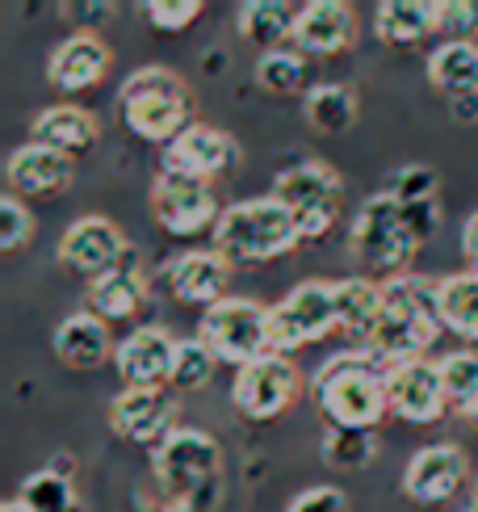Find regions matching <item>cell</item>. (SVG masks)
Returning <instances> with one entry per match:
<instances>
[{
	"label": "cell",
	"instance_id": "6da1fadb",
	"mask_svg": "<svg viewBox=\"0 0 478 512\" xmlns=\"http://www.w3.org/2000/svg\"><path fill=\"white\" fill-rule=\"evenodd\" d=\"M382 311L378 324L365 336V353H374L382 366L420 361L441 336V282H428L420 273H403L382 282Z\"/></svg>",
	"mask_w": 478,
	"mask_h": 512
},
{
	"label": "cell",
	"instance_id": "7a4b0ae2",
	"mask_svg": "<svg viewBox=\"0 0 478 512\" xmlns=\"http://www.w3.org/2000/svg\"><path fill=\"white\" fill-rule=\"evenodd\" d=\"M311 399H315V412L323 416L328 429L378 433L382 416L390 412V403H386V366L365 349L336 353L315 370Z\"/></svg>",
	"mask_w": 478,
	"mask_h": 512
},
{
	"label": "cell",
	"instance_id": "3957f363",
	"mask_svg": "<svg viewBox=\"0 0 478 512\" xmlns=\"http://www.w3.org/2000/svg\"><path fill=\"white\" fill-rule=\"evenodd\" d=\"M118 118L135 139L168 147L198 122V97L181 72L164 68V63H147L122 80Z\"/></svg>",
	"mask_w": 478,
	"mask_h": 512
},
{
	"label": "cell",
	"instance_id": "277c9868",
	"mask_svg": "<svg viewBox=\"0 0 478 512\" xmlns=\"http://www.w3.org/2000/svg\"><path fill=\"white\" fill-rule=\"evenodd\" d=\"M151 475L172 512H210L223 483V450L210 433L177 429L164 445H156Z\"/></svg>",
	"mask_w": 478,
	"mask_h": 512
},
{
	"label": "cell",
	"instance_id": "5b68a950",
	"mask_svg": "<svg viewBox=\"0 0 478 512\" xmlns=\"http://www.w3.org/2000/svg\"><path fill=\"white\" fill-rule=\"evenodd\" d=\"M298 244H302L298 219L290 215V206L277 202L273 194L227 206L219 227H214V248H219L231 265H265V261L286 256Z\"/></svg>",
	"mask_w": 478,
	"mask_h": 512
},
{
	"label": "cell",
	"instance_id": "8992f818",
	"mask_svg": "<svg viewBox=\"0 0 478 512\" xmlns=\"http://www.w3.org/2000/svg\"><path fill=\"white\" fill-rule=\"evenodd\" d=\"M349 244L369 273H395V277H403L411 256L424 248V240L416 236V227L407 219L403 202L390 194V189L361 202L353 231H349Z\"/></svg>",
	"mask_w": 478,
	"mask_h": 512
},
{
	"label": "cell",
	"instance_id": "52a82bcc",
	"mask_svg": "<svg viewBox=\"0 0 478 512\" xmlns=\"http://www.w3.org/2000/svg\"><path fill=\"white\" fill-rule=\"evenodd\" d=\"M198 340L227 361V366L244 370L256 357L273 353V336H269V307H260L256 298H223L198 319Z\"/></svg>",
	"mask_w": 478,
	"mask_h": 512
},
{
	"label": "cell",
	"instance_id": "ba28073f",
	"mask_svg": "<svg viewBox=\"0 0 478 512\" xmlns=\"http://www.w3.org/2000/svg\"><path fill=\"white\" fill-rule=\"evenodd\" d=\"M273 198L290 206L302 240H323L340 219L344 189H340V177L332 164L302 160V164H290L286 173L273 181Z\"/></svg>",
	"mask_w": 478,
	"mask_h": 512
},
{
	"label": "cell",
	"instance_id": "9c48e42d",
	"mask_svg": "<svg viewBox=\"0 0 478 512\" xmlns=\"http://www.w3.org/2000/svg\"><path fill=\"white\" fill-rule=\"evenodd\" d=\"M340 332L336 319V282H323V277H311V282H298L277 307H269V336H273V353H294L319 345L323 336Z\"/></svg>",
	"mask_w": 478,
	"mask_h": 512
},
{
	"label": "cell",
	"instance_id": "30bf717a",
	"mask_svg": "<svg viewBox=\"0 0 478 512\" xmlns=\"http://www.w3.org/2000/svg\"><path fill=\"white\" fill-rule=\"evenodd\" d=\"M298 387H302V374L294 361L286 353H265L252 366L235 370L231 403L244 420H277L281 412H290Z\"/></svg>",
	"mask_w": 478,
	"mask_h": 512
},
{
	"label": "cell",
	"instance_id": "8fae6325",
	"mask_svg": "<svg viewBox=\"0 0 478 512\" xmlns=\"http://www.w3.org/2000/svg\"><path fill=\"white\" fill-rule=\"evenodd\" d=\"M151 215L156 223L168 231V236H202V231L219 227L223 210H219V198L206 181H193V177H181V173H164L156 185H151Z\"/></svg>",
	"mask_w": 478,
	"mask_h": 512
},
{
	"label": "cell",
	"instance_id": "7c38bea8",
	"mask_svg": "<svg viewBox=\"0 0 478 512\" xmlns=\"http://www.w3.org/2000/svg\"><path fill=\"white\" fill-rule=\"evenodd\" d=\"M126 256H130V248H126L122 227L105 215H80L59 240V265L76 277H84V282L110 273L114 265L126 261Z\"/></svg>",
	"mask_w": 478,
	"mask_h": 512
},
{
	"label": "cell",
	"instance_id": "4fadbf2b",
	"mask_svg": "<svg viewBox=\"0 0 478 512\" xmlns=\"http://www.w3.org/2000/svg\"><path fill=\"white\" fill-rule=\"evenodd\" d=\"M110 429L130 445H164L177 433V399L168 387H126L110 403Z\"/></svg>",
	"mask_w": 478,
	"mask_h": 512
},
{
	"label": "cell",
	"instance_id": "5bb4252c",
	"mask_svg": "<svg viewBox=\"0 0 478 512\" xmlns=\"http://www.w3.org/2000/svg\"><path fill=\"white\" fill-rule=\"evenodd\" d=\"M386 403H390V416H399L407 424L441 420L449 408L441 366L428 357L403 361V366H386Z\"/></svg>",
	"mask_w": 478,
	"mask_h": 512
},
{
	"label": "cell",
	"instance_id": "9a60e30c",
	"mask_svg": "<svg viewBox=\"0 0 478 512\" xmlns=\"http://www.w3.org/2000/svg\"><path fill=\"white\" fill-rule=\"evenodd\" d=\"M466 475H470V458L462 454V445H453V441L420 445L403 471V496L424 508L445 504L462 492Z\"/></svg>",
	"mask_w": 478,
	"mask_h": 512
},
{
	"label": "cell",
	"instance_id": "2e32d148",
	"mask_svg": "<svg viewBox=\"0 0 478 512\" xmlns=\"http://www.w3.org/2000/svg\"><path fill=\"white\" fill-rule=\"evenodd\" d=\"M235 139L227 131H219V126L210 122H193L189 131L168 143L164 152V173H181V177H193V181H219L227 168L235 164Z\"/></svg>",
	"mask_w": 478,
	"mask_h": 512
},
{
	"label": "cell",
	"instance_id": "e0dca14e",
	"mask_svg": "<svg viewBox=\"0 0 478 512\" xmlns=\"http://www.w3.org/2000/svg\"><path fill=\"white\" fill-rule=\"evenodd\" d=\"M177 345L181 340H172L156 324L135 328L126 340H118L114 370L126 387H164L172 382V366H177Z\"/></svg>",
	"mask_w": 478,
	"mask_h": 512
},
{
	"label": "cell",
	"instance_id": "ac0fdd59",
	"mask_svg": "<svg viewBox=\"0 0 478 512\" xmlns=\"http://www.w3.org/2000/svg\"><path fill=\"white\" fill-rule=\"evenodd\" d=\"M231 269H235V265L227 261L219 248H189V252H181L177 261L168 265V286H172V294H177L181 303L210 311L214 303L231 298V294H227Z\"/></svg>",
	"mask_w": 478,
	"mask_h": 512
},
{
	"label": "cell",
	"instance_id": "d6986e66",
	"mask_svg": "<svg viewBox=\"0 0 478 512\" xmlns=\"http://www.w3.org/2000/svg\"><path fill=\"white\" fill-rule=\"evenodd\" d=\"M298 51L307 55H344L357 47V13L344 0H307L298 9V26H294Z\"/></svg>",
	"mask_w": 478,
	"mask_h": 512
},
{
	"label": "cell",
	"instance_id": "ffe728a7",
	"mask_svg": "<svg viewBox=\"0 0 478 512\" xmlns=\"http://www.w3.org/2000/svg\"><path fill=\"white\" fill-rule=\"evenodd\" d=\"M76 168L68 156L51 152L42 143H21L17 152H9L5 164V181H9V194H17L21 202L26 198H59L63 189L72 185Z\"/></svg>",
	"mask_w": 478,
	"mask_h": 512
},
{
	"label": "cell",
	"instance_id": "44dd1931",
	"mask_svg": "<svg viewBox=\"0 0 478 512\" xmlns=\"http://www.w3.org/2000/svg\"><path fill=\"white\" fill-rule=\"evenodd\" d=\"M110 63H114V51L105 47L97 34L80 30L72 38H63L59 47L51 51L47 80L55 84V89H63V93H84V89H93L97 80H105Z\"/></svg>",
	"mask_w": 478,
	"mask_h": 512
},
{
	"label": "cell",
	"instance_id": "7402d4cb",
	"mask_svg": "<svg viewBox=\"0 0 478 512\" xmlns=\"http://www.w3.org/2000/svg\"><path fill=\"white\" fill-rule=\"evenodd\" d=\"M147 307V273L139 265V256L130 252L122 265H114L110 273H101L84 290V311H93L97 319H130Z\"/></svg>",
	"mask_w": 478,
	"mask_h": 512
},
{
	"label": "cell",
	"instance_id": "603a6c76",
	"mask_svg": "<svg viewBox=\"0 0 478 512\" xmlns=\"http://www.w3.org/2000/svg\"><path fill=\"white\" fill-rule=\"evenodd\" d=\"M51 349L68 370H101L105 361L118 353L110 324L97 319L93 311H76V315L63 319V324L55 328V336H51Z\"/></svg>",
	"mask_w": 478,
	"mask_h": 512
},
{
	"label": "cell",
	"instance_id": "cb8c5ba5",
	"mask_svg": "<svg viewBox=\"0 0 478 512\" xmlns=\"http://www.w3.org/2000/svg\"><path fill=\"white\" fill-rule=\"evenodd\" d=\"M101 139V122L93 110H84V105H47L34 122H30V143H42V147H51V152L59 156H84L89 147Z\"/></svg>",
	"mask_w": 478,
	"mask_h": 512
},
{
	"label": "cell",
	"instance_id": "d4e9b609",
	"mask_svg": "<svg viewBox=\"0 0 478 512\" xmlns=\"http://www.w3.org/2000/svg\"><path fill=\"white\" fill-rule=\"evenodd\" d=\"M441 34V0H382L374 9V38L382 47H416Z\"/></svg>",
	"mask_w": 478,
	"mask_h": 512
},
{
	"label": "cell",
	"instance_id": "484cf974",
	"mask_svg": "<svg viewBox=\"0 0 478 512\" xmlns=\"http://www.w3.org/2000/svg\"><path fill=\"white\" fill-rule=\"evenodd\" d=\"M298 9L302 5H286V0H248V5H239V13H235V30L248 47L269 55V51H281L286 38H294Z\"/></svg>",
	"mask_w": 478,
	"mask_h": 512
},
{
	"label": "cell",
	"instance_id": "4316f807",
	"mask_svg": "<svg viewBox=\"0 0 478 512\" xmlns=\"http://www.w3.org/2000/svg\"><path fill=\"white\" fill-rule=\"evenodd\" d=\"M357 110H361V97L353 84H340V80H323L315 89L302 97V114L315 126L319 135H344L353 131L357 122Z\"/></svg>",
	"mask_w": 478,
	"mask_h": 512
},
{
	"label": "cell",
	"instance_id": "83f0119b",
	"mask_svg": "<svg viewBox=\"0 0 478 512\" xmlns=\"http://www.w3.org/2000/svg\"><path fill=\"white\" fill-rule=\"evenodd\" d=\"M428 84L449 101L462 93H478V42H441L428 55Z\"/></svg>",
	"mask_w": 478,
	"mask_h": 512
},
{
	"label": "cell",
	"instance_id": "f1b7e54d",
	"mask_svg": "<svg viewBox=\"0 0 478 512\" xmlns=\"http://www.w3.org/2000/svg\"><path fill=\"white\" fill-rule=\"evenodd\" d=\"M382 282L369 277H344L336 282V319H340V336H369V328L378 324L382 311Z\"/></svg>",
	"mask_w": 478,
	"mask_h": 512
},
{
	"label": "cell",
	"instance_id": "f546056e",
	"mask_svg": "<svg viewBox=\"0 0 478 512\" xmlns=\"http://www.w3.org/2000/svg\"><path fill=\"white\" fill-rule=\"evenodd\" d=\"M441 324L478 345V273H449L441 277Z\"/></svg>",
	"mask_w": 478,
	"mask_h": 512
},
{
	"label": "cell",
	"instance_id": "4dcf8cb0",
	"mask_svg": "<svg viewBox=\"0 0 478 512\" xmlns=\"http://www.w3.org/2000/svg\"><path fill=\"white\" fill-rule=\"evenodd\" d=\"M256 84L277 97H307L311 84V63L298 51H269L256 59Z\"/></svg>",
	"mask_w": 478,
	"mask_h": 512
},
{
	"label": "cell",
	"instance_id": "1f68e13d",
	"mask_svg": "<svg viewBox=\"0 0 478 512\" xmlns=\"http://www.w3.org/2000/svg\"><path fill=\"white\" fill-rule=\"evenodd\" d=\"M378 458V433L361 429H328L323 433V462L336 471H361Z\"/></svg>",
	"mask_w": 478,
	"mask_h": 512
},
{
	"label": "cell",
	"instance_id": "d6a6232c",
	"mask_svg": "<svg viewBox=\"0 0 478 512\" xmlns=\"http://www.w3.org/2000/svg\"><path fill=\"white\" fill-rule=\"evenodd\" d=\"M17 500H26L34 512H76V487H72V479H63L42 466L38 475L21 483Z\"/></svg>",
	"mask_w": 478,
	"mask_h": 512
},
{
	"label": "cell",
	"instance_id": "836d02e7",
	"mask_svg": "<svg viewBox=\"0 0 478 512\" xmlns=\"http://www.w3.org/2000/svg\"><path fill=\"white\" fill-rule=\"evenodd\" d=\"M441 378H445V395H449V408H462L470 412V403L478 395V353L462 349V353H449L437 361Z\"/></svg>",
	"mask_w": 478,
	"mask_h": 512
},
{
	"label": "cell",
	"instance_id": "e575fe53",
	"mask_svg": "<svg viewBox=\"0 0 478 512\" xmlns=\"http://www.w3.org/2000/svg\"><path fill=\"white\" fill-rule=\"evenodd\" d=\"M214 366H219V357H214L198 336L181 340L177 345V366H172V387L177 391H202L206 382L214 378Z\"/></svg>",
	"mask_w": 478,
	"mask_h": 512
},
{
	"label": "cell",
	"instance_id": "d590c367",
	"mask_svg": "<svg viewBox=\"0 0 478 512\" xmlns=\"http://www.w3.org/2000/svg\"><path fill=\"white\" fill-rule=\"evenodd\" d=\"M34 240V215L30 206L21 202L17 194H5L0 198V248L5 252H21Z\"/></svg>",
	"mask_w": 478,
	"mask_h": 512
},
{
	"label": "cell",
	"instance_id": "8d00e7d4",
	"mask_svg": "<svg viewBox=\"0 0 478 512\" xmlns=\"http://www.w3.org/2000/svg\"><path fill=\"white\" fill-rule=\"evenodd\" d=\"M437 189H441V177L432 173L428 164H407L403 173L390 177V194H395L403 206H416V202H437Z\"/></svg>",
	"mask_w": 478,
	"mask_h": 512
},
{
	"label": "cell",
	"instance_id": "74e56055",
	"mask_svg": "<svg viewBox=\"0 0 478 512\" xmlns=\"http://www.w3.org/2000/svg\"><path fill=\"white\" fill-rule=\"evenodd\" d=\"M143 13L160 34H181L202 17V0H147Z\"/></svg>",
	"mask_w": 478,
	"mask_h": 512
},
{
	"label": "cell",
	"instance_id": "f35d334b",
	"mask_svg": "<svg viewBox=\"0 0 478 512\" xmlns=\"http://www.w3.org/2000/svg\"><path fill=\"white\" fill-rule=\"evenodd\" d=\"M474 30H478L474 0H441V34H449V42H474Z\"/></svg>",
	"mask_w": 478,
	"mask_h": 512
},
{
	"label": "cell",
	"instance_id": "ab89813d",
	"mask_svg": "<svg viewBox=\"0 0 478 512\" xmlns=\"http://www.w3.org/2000/svg\"><path fill=\"white\" fill-rule=\"evenodd\" d=\"M286 512H349V496H344L340 487L319 483V487H307L302 496H294V504Z\"/></svg>",
	"mask_w": 478,
	"mask_h": 512
},
{
	"label": "cell",
	"instance_id": "60d3db41",
	"mask_svg": "<svg viewBox=\"0 0 478 512\" xmlns=\"http://www.w3.org/2000/svg\"><path fill=\"white\" fill-rule=\"evenodd\" d=\"M449 114L453 122H478V93H462L449 101Z\"/></svg>",
	"mask_w": 478,
	"mask_h": 512
},
{
	"label": "cell",
	"instance_id": "b9f144b4",
	"mask_svg": "<svg viewBox=\"0 0 478 512\" xmlns=\"http://www.w3.org/2000/svg\"><path fill=\"white\" fill-rule=\"evenodd\" d=\"M462 252H466V261L478 273V210H474V215L466 219V227H462Z\"/></svg>",
	"mask_w": 478,
	"mask_h": 512
},
{
	"label": "cell",
	"instance_id": "7bdbcfd3",
	"mask_svg": "<svg viewBox=\"0 0 478 512\" xmlns=\"http://www.w3.org/2000/svg\"><path fill=\"white\" fill-rule=\"evenodd\" d=\"M68 13H76V21H84V26H93V21H110L114 5H68Z\"/></svg>",
	"mask_w": 478,
	"mask_h": 512
},
{
	"label": "cell",
	"instance_id": "ee69618b",
	"mask_svg": "<svg viewBox=\"0 0 478 512\" xmlns=\"http://www.w3.org/2000/svg\"><path fill=\"white\" fill-rule=\"evenodd\" d=\"M0 512H34V508H30L26 500H17V496H13V500H5V504H0Z\"/></svg>",
	"mask_w": 478,
	"mask_h": 512
},
{
	"label": "cell",
	"instance_id": "f6af8a7d",
	"mask_svg": "<svg viewBox=\"0 0 478 512\" xmlns=\"http://www.w3.org/2000/svg\"><path fill=\"white\" fill-rule=\"evenodd\" d=\"M466 512H478V479H474V496H470V504H466Z\"/></svg>",
	"mask_w": 478,
	"mask_h": 512
},
{
	"label": "cell",
	"instance_id": "bcb514c9",
	"mask_svg": "<svg viewBox=\"0 0 478 512\" xmlns=\"http://www.w3.org/2000/svg\"><path fill=\"white\" fill-rule=\"evenodd\" d=\"M466 416H470V420L478 424V395H474V403H470V412H466Z\"/></svg>",
	"mask_w": 478,
	"mask_h": 512
}]
</instances>
